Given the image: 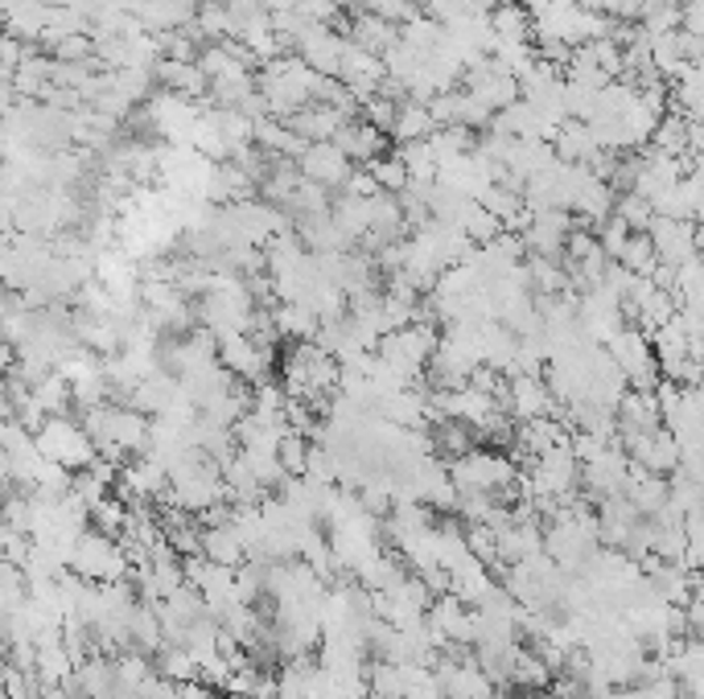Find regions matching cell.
Returning a JSON list of instances; mask_svg holds the SVG:
<instances>
[{"label": "cell", "instance_id": "6da1fadb", "mask_svg": "<svg viewBox=\"0 0 704 699\" xmlns=\"http://www.w3.org/2000/svg\"><path fill=\"white\" fill-rule=\"evenodd\" d=\"M34 437H37L41 457H50L54 465L71 469V474H78V469H92L95 461H99V444H95V437L87 432V424H83V420L50 416V420L37 428Z\"/></svg>", "mask_w": 704, "mask_h": 699}, {"label": "cell", "instance_id": "7a4b0ae2", "mask_svg": "<svg viewBox=\"0 0 704 699\" xmlns=\"http://www.w3.org/2000/svg\"><path fill=\"white\" fill-rule=\"evenodd\" d=\"M301 165V177L305 182H317V185H347L354 173V161L342 152V148L333 145V140H326V145H309V152L296 161Z\"/></svg>", "mask_w": 704, "mask_h": 699}, {"label": "cell", "instance_id": "3957f363", "mask_svg": "<svg viewBox=\"0 0 704 699\" xmlns=\"http://www.w3.org/2000/svg\"><path fill=\"white\" fill-rule=\"evenodd\" d=\"M388 140H391L388 132H379L371 120H363V115L347 120V124L338 128V136H333V145L342 148L354 165H371L375 157H384V152H388Z\"/></svg>", "mask_w": 704, "mask_h": 699}, {"label": "cell", "instance_id": "277c9868", "mask_svg": "<svg viewBox=\"0 0 704 699\" xmlns=\"http://www.w3.org/2000/svg\"><path fill=\"white\" fill-rule=\"evenodd\" d=\"M219 363L231 370V379H259L268 370V350H259L247 333H222L219 338Z\"/></svg>", "mask_w": 704, "mask_h": 699}, {"label": "cell", "instance_id": "5b68a950", "mask_svg": "<svg viewBox=\"0 0 704 699\" xmlns=\"http://www.w3.org/2000/svg\"><path fill=\"white\" fill-rule=\"evenodd\" d=\"M153 78L166 83L169 95H182V99H194V95H210V78L198 62H178V58H161L153 66Z\"/></svg>", "mask_w": 704, "mask_h": 699}, {"label": "cell", "instance_id": "8992f818", "mask_svg": "<svg viewBox=\"0 0 704 699\" xmlns=\"http://www.w3.org/2000/svg\"><path fill=\"white\" fill-rule=\"evenodd\" d=\"M284 124H289L301 140H309V145H326V140H333V136H338V128L347 124V115H342V111H333V108H326V103H309V108H301L296 115H289Z\"/></svg>", "mask_w": 704, "mask_h": 699}, {"label": "cell", "instance_id": "52a82bcc", "mask_svg": "<svg viewBox=\"0 0 704 699\" xmlns=\"http://www.w3.org/2000/svg\"><path fill=\"white\" fill-rule=\"evenodd\" d=\"M347 37H351L354 46H363L367 54L384 58L391 46H400V25H396V21L375 17V13H359V17L347 25Z\"/></svg>", "mask_w": 704, "mask_h": 699}, {"label": "cell", "instance_id": "ba28073f", "mask_svg": "<svg viewBox=\"0 0 704 699\" xmlns=\"http://www.w3.org/2000/svg\"><path fill=\"white\" fill-rule=\"evenodd\" d=\"M548 404H553V395H548L544 383L532 379V375H519V379L507 383V412H511L519 424L539 420V416L548 412Z\"/></svg>", "mask_w": 704, "mask_h": 699}, {"label": "cell", "instance_id": "9c48e42d", "mask_svg": "<svg viewBox=\"0 0 704 699\" xmlns=\"http://www.w3.org/2000/svg\"><path fill=\"white\" fill-rule=\"evenodd\" d=\"M136 17H141L148 34H166V29H185L190 21L198 17V4L194 0H145Z\"/></svg>", "mask_w": 704, "mask_h": 699}, {"label": "cell", "instance_id": "30bf717a", "mask_svg": "<svg viewBox=\"0 0 704 699\" xmlns=\"http://www.w3.org/2000/svg\"><path fill=\"white\" fill-rule=\"evenodd\" d=\"M4 13H9V34L21 37V41H29L37 46L41 34H46V25H50V4L46 0H17V4H4Z\"/></svg>", "mask_w": 704, "mask_h": 699}, {"label": "cell", "instance_id": "8fae6325", "mask_svg": "<svg viewBox=\"0 0 704 699\" xmlns=\"http://www.w3.org/2000/svg\"><path fill=\"white\" fill-rule=\"evenodd\" d=\"M490 29H495L499 41H532L536 37V21H532V13L519 0H507V4H499L490 13Z\"/></svg>", "mask_w": 704, "mask_h": 699}, {"label": "cell", "instance_id": "7c38bea8", "mask_svg": "<svg viewBox=\"0 0 704 699\" xmlns=\"http://www.w3.org/2000/svg\"><path fill=\"white\" fill-rule=\"evenodd\" d=\"M437 132V120H433V111L425 103H400V115H396V132H391V140L396 145H412V140H428Z\"/></svg>", "mask_w": 704, "mask_h": 699}, {"label": "cell", "instance_id": "4fadbf2b", "mask_svg": "<svg viewBox=\"0 0 704 699\" xmlns=\"http://www.w3.org/2000/svg\"><path fill=\"white\" fill-rule=\"evenodd\" d=\"M367 169L375 173V182L384 185V194H404L408 185H412V173H408V165L400 161V152H384V157H375Z\"/></svg>", "mask_w": 704, "mask_h": 699}, {"label": "cell", "instance_id": "5bb4252c", "mask_svg": "<svg viewBox=\"0 0 704 699\" xmlns=\"http://www.w3.org/2000/svg\"><path fill=\"white\" fill-rule=\"evenodd\" d=\"M396 115H400V103L396 99H384V95H371L363 99V120H371L379 132H396Z\"/></svg>", "mask_w": 704, "mask_h": 699}]
</instances>
